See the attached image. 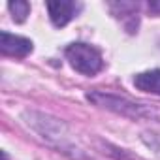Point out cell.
<instances>
[{
    "label": "cell",
    "mask_w": 160,
    "mask_h": 160,
    "mask_svg": "<svg viewBox=\"0 0 160 160\" xmlns=\"http://www.w3.org/2000/svg\"><path fill=\"white\" fill-rule=\"evenodd\" d=\"M49 12V19L55 27H66L77 13L83 10L81 2H73V0H49L45 4Z\"/></svg>",
    "instance_id": "3"
},
{
    "label": "cell",
    "mask_w": 160,
    "mask_h": 160,
    "mask_svg": "<svg viewBox=\"0 0 160 160\" xmlns=\"http://www.w3.org/2000/svg\"><path fill=\"white\" fill-rule=\"evenodd\" d=\"M147 8H149V12L152 15H160V0H151L147 4Z\"/></svg>",
    "instance_id": "8"
},
{
    "label": "cell",
    "mask_w": 160,
    "mask_h": 160,
    "mask_svg": "<svg viewBox=\"0 0 160 160\" xmlns=\"http://www.w3.org/2000/svg\"><path fill=\"white\" fill-rule=\"evenodd\" d=\"M2 158H4V160H8V154H6V152H2Z\"/></svg>",
    "instance_id": "9"
},
{
    "label": "cell",
    "mask_w": 160,
    "mask_h": 160,
    "mask_svg": "<svg viewBox=\"0 0 160 160\" xmlns=\"http://www.w3.org/2000/svg\"><path fill=\"white\" fill-rule=\"evenodd\" d=\"M87 100H91L92 104H96L100 108H106V109H111L115 113L126 115V117H143V115H147V109L143 106L134 104V102H130L126 98H121V96H115V94L102 92V91L89 92Z\"/></svg>",
    "instance_id": "2"
},
{
    "label": "cell",
    "mask_w": 160,
    "mask_h": 160,
    "mask_svg": "<svg viewBox=\"0 0 160 160\" xmlns=\"http://www.w3.org/2000/svg\"><path fill=\"white\" fill-rule=\"evenodd\" d=\"M134 87L138 91L160 96V70H149L134 75Z\"/></svg>",
    "instance_id": "6"
},
{
    "label": "cell",
    "mask_w": 160,
    "mask_h": 160,
    "mask_svg": "<svg viewBox=\"0 0 160 160\" xmlns=\"http://www.w3.org/2000/svg\"><path fill=\"white\" fill-rule=\"evenodd\" d=\"M8 8H10L13 19H15L17 23H23V21L27 19V15L30 13V4L25 2V0H15V2H10Z\"/></svg>",
    "instance_id": "7"
},
{
    "label": "cell",
    "mask_w": 160,
    "mask_h": 160,
    "mask_svg": "<svg viewBox=\"0 0 160 160\" xmlns=\"http://www.w3.org/2000/svg\"><path fill=\"white\" fill-rule=\"evenodd\" d=\"M34 49V43L28 38L17 36V34H10L6 30L0 32V51L6 57H15V58H25L27 55H30Z\"/></svg>",
    "instance_id": "4"
},
{
    "label": "cell",
    "mask_w": 160,
    "mask_h": 160,
    "mask_svg": "<svg viewBox=\"0 0 160 160\" xmlns=\"http://www.w3.org/2000/svg\"><path fill=\"white\" fill-rule=\"evenodd\" d=\"M109 8L113 10L115 17L122 19V25L128 32H136L138 28V4L136 2H111Z\"/></svg>",
    "instance_id": "5"
},
{
    "label": "cell",
    "mask_w": 160,
    "mask_h": 160,
    "mask_svg": "<svg viewBox=\"0 0 160 160\" xmlns=\"http://www.w3.org/2000/svg\"><path fill=\"white\" fill-rule=\"evenodd\" d=\"M66 55V60L70 62V66L83 73V75H96L98 72H102L104 68V58H102V53L89 45V43H83V42H75V43H70L64 51Z\"/></svg>",
    "instance_id": "1"
}]
</instances>
